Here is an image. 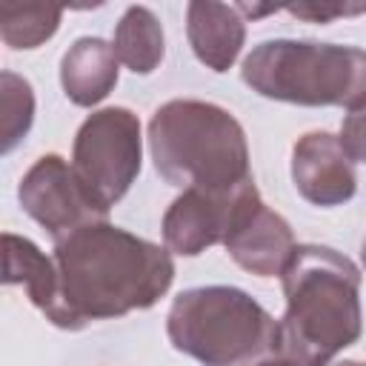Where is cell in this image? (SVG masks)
Returning a JSON list of instances; mask_svg holds the SVG:
<instances>
[{
  "label": "cell",
  "mask_w": 366,
  "mask_h": 366,
  "mask_svg": "<svg viewBox=\"0 0 366 366\" xmlns=\"http://www.w3.org/2000/svg\"><path fill=\"white\" fill-rule=\"evenodd\" d=\"M166 335L200 366H257L277 355V320L237 286H197L174 297Z\"/></svg>",
  "instance_id": "obj_4"
},
{
  "label": "cell",
  "mask_w": 366,
  "mask_h": 366,
  "mask_svg": "<svg viewBox=\"0 0 366 366\" xmlns=\"http://www.w3.org/2000/svg\"><path fill=\"white\" fill-rule=\"evenodd\" d=\"M335 366H366V363H360V360H340V363H335Z\"/></svg>",
  "instance_id": "obj_20"
},
{
  "label": "cell",
  "mask_w": 366,
  "mask_h": 366,
  "mask_svg": "<svg viewBox=\"0 0 366 366\" xmlns=\"http://www.w3.org/2000/svg\"><path fill=\"white\" fill-rule=\"evenodd\" d=\"M3 283L14 286L20 283L29 295V300L49 315L57 300V269L54 260L46 257L29 237L3 234Z\"/></svg>",
  "instance_id": "obj_13"
},
{
  "label": "cell",
  "mask_w": 366,
  "mask_h": 366,
  "mask_svg": "<svg viewBox=\"0 0 366 366\" xmlns=\"http://www.w3.org/2000/svg\"><path fill=\"white\" fill-rule=\"evenodd\" d=\"M143 163L140 120L123 106L92 112L77 129L71 169L83 189L109 212L137 180Z\"/></svg>",
  "instance_id": "obj_6"
},
{
  "label": "cell",
  "mask_w": 366,
  "mask_h": 366,
  "mask_svg": "<svg viewBox=\"0 0 366 366\" xmlns=\"http://www.w3.org/2000/svg\"><path fill=\"white\" fill-rule=\"evenodd\" d=\"M17 200L23 212L40 223L54 243L66 240L83 226L103 223L109 212L83 189L71 163L60 154H43L20 180Z\"/></svg>",
  "instance_id": "obj_7"
},
{
  "label": "cell",
  "mask_w": 366,
  "mask_h": 366,
  "mask_svg": "<svg viewBox=\"0 0 366 366\" xmlns=\"http://www.w3.org/2000/svg\"><path fill=\"white\" fill-rule=\"evenodd\" d=\"M280 280L286 312L277 355L297 366H329L363 332L360 269L329 246L297 243Z\"/></svg>",
  "instance_id": "obj_2"
},
{
  "label": "cell",
  "mask_w": 366,
  "mask_h": 366,
  "mask_svg": "<svg viewBox=\"0 0 366 366\" xmlns=\"http://www.w3.org/2000/svg\"><path fill=\"white\" fill-rule=\"evenodd\" d=\"M60 17V6H3L0 37L9 49H37L57 31Z\"/></svg>",
  "instance_id": "obj_15"
},
{
  "label": "cell",
  "mask_w": 366,
  "mask_h": 366,
  "mask_svg": "<svg viewBox=\"0 0 366 366\" xmlns=\"http://www.w3.org/2000/svg\"><path fill=\"white\" fill-rule=\"evenodd\" d=\"M0 109H3V143L0 152L9 154L31 129L34 120V92L26 77L14 71L0 74Z\"/></svg>",
  "instance_id": "obj_16"
},
{
  "label": "cell",
  "mask_w": 366,
  "mask_h": 366,
  "mask_svg": "<svg viewBox=\"0 0 366 366\" xmlns=\"http://www.w3.org/2000/svg\"><path fill=\"white\" fill-rule=\"evenodd\" d=\"M337 140L352 163H366V103L346 114Z\"/></svg>",
  "instance_id": "obj_17"
},
{
  "label": "cell",
  "mask_w": 366,
  "mask_h": 366,
  "mask_svg": "<svg viewBox=\"0 0 366 366\" xmlns=\"http://www.w3.org/2000/svg\"><path fill=\"white\" fill-rule=\"evenodd\" d=\"M117 54L100 37H80L60 60V86L74 106H97L117 86Z\"/></svg>",
  "instance_id": "obj_12"
},
{
  "label": "cell",
  "mask_w": 366,
  "mask_h": 366,
  "mask_svg": "<svg viewBox=\"0 0 366 366\" xmlns=\"http://www.w3.org/2000/svg\"><path fill=\"white\" fill-rule=\"evenodd\" d=\"M112 49L134 74H152L166 54V37L157 14L146 6H129L114 26Z\"/></svg>",
  "instance_id": "obj_14"
},
{
  "label": "cell",
  "mask_w": 366,
  "mask_h": 366,
  "mask_svg": "<svg viewBox=\"0 0 366 366\" xmlns=\"http://www.w3.org/2000/svg\"><path fill=\"white\" fill-rule=\"evenodd\" d=\"M286 11L300 17V20H309V23H329L335 17L363 14L366 3H357V6H346V3H292V6H286Z\"/></svg>",
  "instance_id": "obj_18"
},
{
  "label": "cell",
  "mask_w": 366,
  "mask_h": 366,
  "mask_svg": "<svg viewBox=\"0 0 366 366\" xmlns=\"http://www.w3.org/2000/svg\"><path fill=\"white\" fill-rule=\"evenodd\" d=\"M223 246L229 257L249 274L280 277L297 243H295L292 226L260 200L252 183L237 203V212Z\"/></svg>",
  "instance_id": "obj_8"
},
{
  "label": "cell",
  "mask_w": 366,
  "mask_h": 366,
  "mask_svg": "<svg viewBox=\"0 0 366 366\" xmlns=\"http://www.w3.org/2000/svg\"><path fill=\"white\" fill-rule=\"evenodd\" d=\"M360 257H363V266H366V240H363V252H360Z\"/></svg>",
  "instance_id": "obj_21"
},
{
  "label": "cell",
  "mask_w": 366,
  "mask_h": 366,
  "mask_svg": "<svg viewBox=\"0 0 366 366\" xmlns=\"http://www.w3.org/2000/svg\"><path fill=\"white\" fill-rule=\"evenodd\" d=\"M51 260L57 269V300L46 317L69 332L152 309L174 280L169 249L106 220L54 243Z\"/></svg>",
  "instance_id": "obj_1"
},
{
  "label": "cell",
  "mask_w": 366,
  "mask_h": 366,
  "mask_svg": "<svg viewBox=\"0 0 366 366\" xmlns=\"http://www.w3.org/2000/svg\"><path fill=\"white\" fill-rule=\"evenodd\" d=\"M257 366H297V363L289 360V357H283V355H272V357H266V360L257 363Z\"/></svg>",
  "instance_id": "obj_19"
},
{
  "label": "cell",
  "mask_w": 366,
  "mask_h": 366,
  "mask_svg": "<svg viewBox=\"0 0 366 366\" xmlns=\"http://www.w3.org/2000/svg\"><path fill=\"white\" fill-rule=\"evenodd\" d=\"M240 77L260 97L280 103L349 112L366 103V51L357 46L266 40L246 54Z\"/></svg>",
  "instance_id": "obj_5"
},
{
  "label": "cell",
  "mask_w": 366,
  "mask_h": 366,
  "mask_svg": "<svg viewBox=\"0 0 366 366\" xmlns=\"http://www.w3.org/2000/svg\"><path fill=\"white\" fill-rule=\"evenodd\" d=\"M292 180L297 194L320 209L355 197L357 177L340 140L329 132H309L292 149Z\"/></svg>",
  "instance_id": "obj_10"
},
{
  "label": "cell",
  "mask_w": 366,
  "mask_h": 366,
  "mask_svg": "<svg viewBox=\"0 0 366 366\" xmlns=\"http://www.w3.org/2000/svg\"><path fill=\"white\" fill-rule=\"evenodd\" d=\"M252 186L243 183L234 192H203V189H186L180 197L172 200V206L163 214V240L166 249L183 257H197L214 243H223L237 203L243 192Z\"/></svg>",
  "instance_id": "obj_9"
},
{
  "label": "cell",
  "mask_w": 366,
  "mask_h": 366,
  "mask_svg": "<svg viewBox=\"0 0 366 366\" xmlns=\"http://www.w3.org/2000/svg\"><path fill=\"white\" fill-rule=\"evenodd\" d=\"M157 174L177 189L234 192L249 183V143L237 117L206 100H169L149 120Z\"/></svg>",
  "instance_id": "obj_3"
},
{
  "label": "cell",
  "mask_w": 366,
  "mask_h": 366,
  "mask_svg": "<svg viewBox=\"0 0 366 366\" xmlns=\"http://www.w3.org/2000/svg\"><path fill=\"white\" fill-rule=\"evenodd\" d=\"M186 37L194 57L223 74L234 66L243 43H246V20L234 6L194 0L186 6Z\"/></svg>",
  "instance_id": "obj_11"
}]
</instances>
